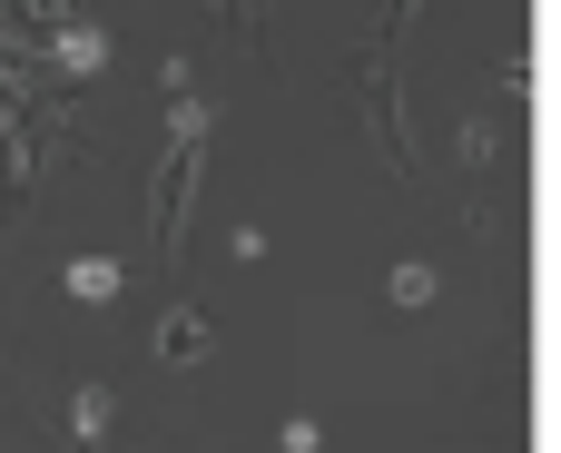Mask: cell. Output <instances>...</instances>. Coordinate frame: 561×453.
Wrapping results in <instances>:
<instances>
[{"label": "cell", "instance_id": "1", "mask_svg": "<svg viewBox=\"0 0 561 453\" xmlns=\"http://www.w3.org/2000/svg\"><path fill=\"white\" fill-rule=\"evenodd\" d=\"M69 296L108 306V296H118V257H69Z\"/></svg>", "mask_w": 561, "mask_h": 453}, {"label": "cell", "instance_id": "2", "mask_svg": "<svg viewBox=\"0 0 561 453\" xmlns=\"http://www.w3.org/2000/svg\"><path fill=\"white\" fill-rule=\"evenodd\" d=\"M59 69H108V30H59Z\"/></svg>", "mask_w": 561, "mask_h": 453}, {"label": "cell", "instance_id": "3", "mask_svg": "<svg viewBox=\"0 0 561 453\" xmlns=\"http://www.w3.org/2000/svg\"><path fill=\"white\" fill-rule=\"evenodd\" d=\"M158 355H207V326H197V316H168V326H158Z\"/></svg>", "mask_w": 561, "mask_h": 453}, {"label": "cell", "instance_id": "4", "mask_svg": "<svg viewBox=\"0 0 561 453\" xmlns=\"http://www.w3.org/2000/svg\"><path fill=\"white\" fill-rule=\"evenodd\" d=\"M434 296V267H394V306H424Z\"/></svg>", "mask_w": 561, "mask_h": 453}]
</instances>
